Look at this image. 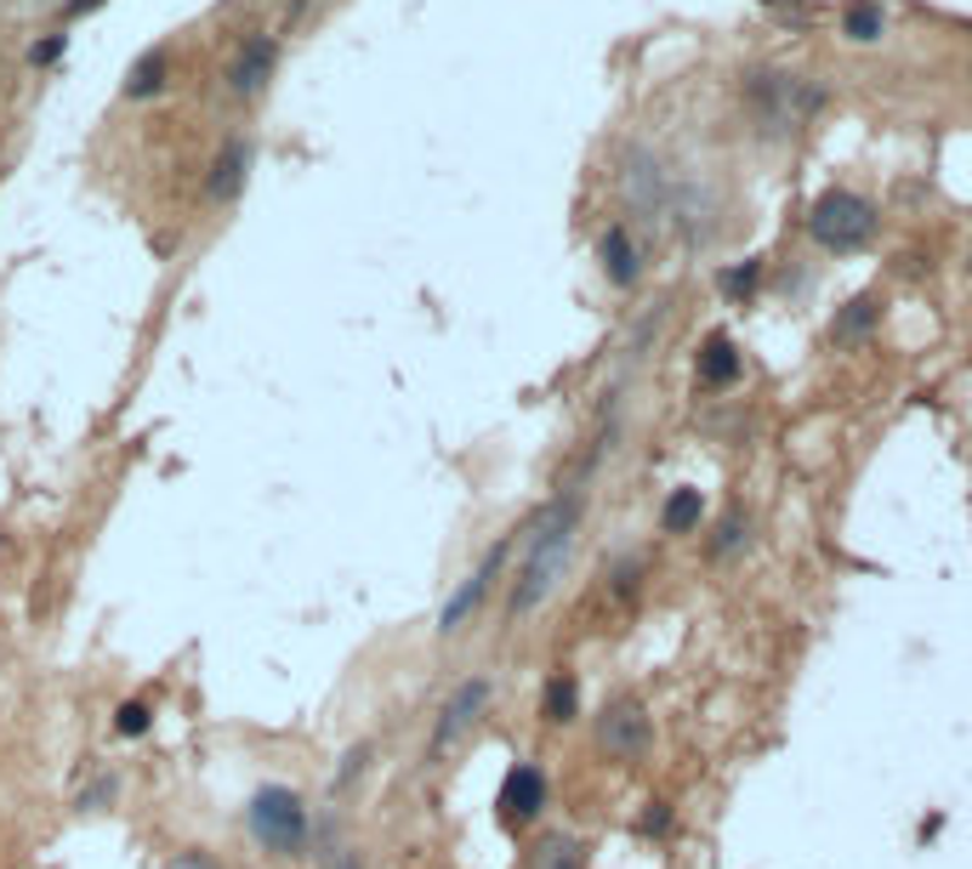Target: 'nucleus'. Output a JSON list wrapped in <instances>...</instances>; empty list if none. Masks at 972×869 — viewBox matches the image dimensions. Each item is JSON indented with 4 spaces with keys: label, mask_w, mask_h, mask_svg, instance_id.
<instances>
[{
    "label": "nucleus",
    "mask_w": 972,
    "mask_h": 869,
    "mask_svg": "<svg viewBox=\"0 0 972 869\" xmlns=\"http://www.w3.org/2000/svg\"><path fill=\"white\" fill-rule=\"evenodd\" d=\"M575 529H581V494L552 501L529 524V534H523V557H518V580H512V597H507L512 619L535 614L558 591L563 568H569V552H575Z\"/></svg>",
    "instance_id": "1"
},
{
    "label": "nucleus",
    "mask_w": 972,
    "mask_h": 869,
    "mask_svg": "<svg viewBox=\"0 0 972 869\" xmlns=\"http://www.w3.org/2000/svg\"><path fill=\"white\" fill-rule=\"evenodd\" d=\"M245 830L273 858H308V847H313V813L302 802V790H290V784H262L251 807H245Z\"/></svg>",
    "instance_id": "2"
},
{
    "label": "nucleus",
    "mask_w": 972,
    "mask_h": 869,
    "mask_svg": "<svg viewBox=\"0 0 972 869\" xmlns=\"http://www.w3.org/2000/svg\"><path fill=\"white\" fill-rule=\"evenodd\" d=\"M808 234H813L819 251L847 256V251H859V244L876 234V211H870V200H859V193L831 188V193H819V205L808 216Z\"/></svg>",
    "instance_id": "3"
},
{
    "label": "nucleus",
    "mask_w": 972,
    "mask_h": 869,
    "mask_svg": "<svg viewBox=\"0 0 972 869\" xmlns=\"http://www.w3.org/2000/svg\"><path fill=\"white\" fill-rule=\"evenodd\" d=\"M819 103H825V91L796 80V74H757L751 80V109L762 119V131H785L796 119H808Z\"/></svg>",
    "instance_id": "4"
},
{
    "label": "nucleus",
    "mask_w": 972,
    "mask_h": 869,
    "mask_svg": "<svg viewBox=\"0 0 972 869\" xmlns=\"http://www.w3.org/2000/svg\"><path fill=\"white\" fill-rule=\"evenodd\" d=\"M597 751L614 761H643L655 751V716H648L632 693L626 700H609L603 716H597Z\"/></svg>",
    "instance_id": "5"
},
{
    "label": "nucleus",
    "mask_w": 972,
    "mask_h": 869,
    "mask_svg": "<svg viewBox=\"0 0 972 869\" xmlns=\"http://www.w3.org/2000/svg\"><path fill=\"white\" fill-rule=\"evenodd\" d=\"M507 563H512V540H495L489 552H484V563L472 568V575L450 591V603L438 608V637H456V631H466V619L484 608V597L495 585H501V575H507Z\"/></svg>",
    "instance_id": "6"
},
{
    "label": "nucleus",
    "mask_w": 972,
    "mask_h": 869,
    "mask_svg": "<svg viewBox=\"0 0 972 869\" xmlns=\"http://www.w3.org/2000/svg\"><path fill=\"white\" fill-rule=\"evenodd\" d=\"M489 700H495V682L489 677H466L450 700H444V710H438V722H433V739H427V761H444L456 751V744L478 728V716L489 710Z\"/></svg>",
    "instance_id": "7"
},
{
    "label": "nucleus",
    "mask_w": 972,
    "mask_h": 869,
    "mask_svg": "<svg viewBox=\"0 0 972 869\" xmlns=\"http://www.w3.org/2000/svg\"><path fill=\"white\" fill-rule=\"evenodd\" d=\"M273 68H279V40L273 35H245L239 40V52L228 58V97L234 103H251V97H262L267 91V80H273Z\"/></svg>",
    "instance_id": "8"
},
{
    "label": "nucleus",
    "mask_w": 972,
    "mask_h": 869,
    "mask_svg": "<svg viewBox=\"0 0 972 869\" xmlns=\"http://www.w3.org/2000/svg\"><path fill=\"white\" fill-rule=\"evenodd\" d=\"M546 813V773L535 761H518L512 773L501 779V796H495V818H501L507 830L518 824H535V818Z\"/></svg>",
    "instance_id": "9"
},
{
    "label": "nucleus",
    "mask_w": 972,
    "mask_h": 869,
    "mask_svg": "<svg viewBox=\"0 0 972 869\" xmlns=\"http://www.w3.org/2000/svg\"><path fill=\"white\" fill-rule=\"evenodd\" d=\"M245 182H251V142L245 137H228L216 148V160H211V177H205V200L216 205H234Z\"/></svg>",
    "instance_id": "10"
},
{
    "label": "nucleus",
    "mask_w": 972,
    "mask_h": 869,
    "mask_svg": "<svg viewBox=\"0 0 972 869\" xmlns=\"http://www.w3.org/2000/svg\"><path fill=\"white\" fill-rule=\"evenodd\" d=\"M597 262H603L609 285H620V290H632L643 279V251H637V239H632L626 222H614V228L597 239Z\"/></svg>",
    "instance_id": "11"
},
{
    "label": "nucleus",
    "mask_w": 972,
    "mask_h": 869,
    "mask_svg": "<svg viewBox=\"0 0 972 869\" xmlns=\"http://www.w3.org/2000/svg\"><path fill=\"white\" fill-rule=\"evenodd\" d=\"M694 376H700V387H711V392H722V387H734L739 376H745V358H739V347H734V336H706L700 341V358H694Z\"/></svg>",
    "instance_id": "12"
},
{
    "label": "nucleus",
    "mask_w": 972,
    "mask_h": 869,
    "mask_svg": "<svg viewBox=\"0 0 972 869\" xmlns=\"http://www.w3.org/2000/svg\"><path fill=\"white\" fill-rule=\"evenodd\" d=\"M171 86V46H148V52L126 68V103H154V97Z\"/></svg>",
    "instance_id": "13"
},
{
    "label": "nucleus",
    "mask_w": 972,
    "mask_h": 869,
    "mask_svg": "<svg viewBox=\"0 0 972 869\" xmlns=\"http://www.w3.org/2000/svg\"><path fill=\"white\" fill-rule=\"evenodd\" d=\"M523 869H586V841L581 835H540L529 853H523Z\"/></svg>",
    "instance_id": "14"
},
{
    "label": "nucleus",
    "mask_w": 972,
    "mask_h": 869,
    "mask_svg": "<svg viewBox=\"0 0 972 869\" xmlns=\"http://www.w3.org/2000/svg\"><path fill=\"white\" fill-rule=\"evenodd\" d=\"M540 716L552 728H569L581 716V682H575V670H558L552 682H546V693H540Z\"/></svg>",
    "instance_id": "15"
},
{
    "label": "nucleus",
    "mask_w": 972,
    "mask_h": 869,
    "mask_svg": "<svg viewBox=\"0 0 972 869\" xmlns=\"http://www.w3.org/2000/svg\"><path fill=\"white\" fill-rule=\"evenodd\" d=\"M700 517H706V501H700V489H671L665 494V506H660V529L665 534H694L700 529Z\"/></svg>",
    "instance_id": "16"
},
{
    "label": "nucleus",
    "mask_w": 972,
    "mask_h": 869,
    "mask_svg": "<svg viewBox=\"0 0 972 869\" xmlns=\"http://www.w3.org/2000/svg\"><path fill=\"white\" fill-rule=\"evenodd\" d=\"M882 29H887V12L876 7V0H853V7L842 12V35L853 46H876Z\"/></svg>",
    "instance_id": "17"
},
{
    "label": "nucleus",
    "mask_w": 972,
    "mask_h": 869,
    "mask_svg": "<svg viewBox=\"0 0 972 869\" xmlns=\"http://www.w3.org/2000/svg\"><path fill=\"white\" fill-rule=\"evenodd\" d=\"M876 295H853L842 313H836V325H831V341H859V336H870V325H876Z\"/></svg>",
    "instance_id": "18"
},
{
    "label": "nucleus",
    "mask_w": 972,
    "mask_h": 869,
    "mask_svg": "<svg viewBox=\"0 0 972 869\" xmlns=\"http://www.w3.org/2000/svg\"><path fill=\"white\" fill-rule=\"evenodd\" d=\"M722 295L728 302H751L757 295V285H762V262H734V267H722Z\"/></svg>",
    "instance_id": "19"
},
{
    "label": "nucleus",
    "mask_w": 972,
    "mask_h": 869,
    "mask_svg": "<svg viewBox=\"0 0 972 869\" xmlns=\"http://www.w3.org/2000/svg\"><path fill=\"white\" fill-rule=\"evenodd\" d=\"M148 728H154V705L148 700H120L114 705V733L120 739H142Z\"/></svg>",
    "instance_id": "20"
},
{
    "label": "nucleus",
    "mask_w": 972,
    "mask_h": 869,
    "mask_svg": "<svg viewBox=\"0 0 972 869\" xmlns=\"http://www.w3.org/2000/svg\"><path fill=\"white\" fill-rule=\"evenodd\" d=\"M745 534H751V517H745V506H734V512L716 524V534H711V557H728V552H739V545H745Z\"/></svg>",
    "instance_id": "21"
},
{
    "label": "nucleus",
    "mask_w": 972,
    "mask_h": 869,
    "mask_svg": "<svg viewBox=\"0 0 972 869\" xmlns=\"http://www.w3.org/2000/svg\"><path fill=\"white\" fill-rule=\"evenodd\" d=\"M114 790H120V779H114V773H97V779L80 790V796H74V807H80V813H103V807L114 802Z\"/></svg>",
    "instance_id": "22"
},
{
    "label": "nucleus",
    "mask_w": 972,
    "mask_h": 869,
    "mask_svg": "<svg viewBox=\"0 0 972 869\" xmlns=\"http://www.w3.org/2000/svg\"><path fill=\"white\" fill-rule=\"evenodd\" d=\"M63 52H68V35H63V29L40 35V40L29 46V68H58V63H63Z\"/></svg>",
    "instance_id": "23"
},
{
    "label": "nucleus",
    "mask_w": 972,
    "mask_h": 869,
    "mask_svg": "<svg viewBox=\"0 0 972 869\" xmlns=\"http://www.w3.org/2000/svg\"><path fill=\"white\" fill-rule=\"evenodd\" d=\"M364 767H370V744H353V751H347V756H341V773H336V790H347V784H353V779L364 773Z\"/></svg>",
    "instance_id": "24"
},
{
    "label": "nucleus",
    "mask_w": 972,
    "mask_h": 869,
    "mask_svg": "<svg viewBox=\"0 0 972 869\" xmlns=\"http://www.w3.org/2000/svg\"><path fill=\"white\" fill-rule=\"evenodd\" d=\"M637 830H643V835H665V830H671V807H665V802H648V813H643Z\"/></svg>",
    "instance_id": "25"
},
{
    "label": "nucleus",
    "mask_w": 972,
    "mask_h": 869,
    "mask_svg": "<svg viewBox=\"0 0 972 869\" xmlns=\"http://www.w3.org/2000/svg\"><path fill=\"white\" fill-rule=\"evenodd\" d=\"M165 869H222V864H216V858H211L205 847H183V853H177V858H171Z\"/></svg>",
    "instance_id": "26"
},
{
    "label": "nucleus",
    "mask_w": 972,
    "mask_h": 869,
    "mask_svg": "<svg viewBox=\"0 0 972 869\" xmlns=\"http://www.w3.org/2000/svg\"><path fill=\"white\" fill-rule=\"evenodd\" d=\"M97 7H109V0H68L63 17H86V12H97Z\"/></svg>",
    "instance_id": "27"
},
{
    "label": "nucleus",
    "mask_w": 972,
    "mask_h": 869,
    "mask_svg": "<svg viewBox=\"0 0 972 869\" xmlns=\"http://www.w3.org/2000/svg\"><path fill=\"white\" fill-rule=\"evenodd\" d=\"M331 869H370V864H364V853H353V847H347V853H341Z\"/></svg>",
    "instance_id": "28"
},
{
    "label": "nucleus",
    "mask_w": 972,
    "mask_h": 869,
    "mask_svg": "<svg viewBox=\"0 0 972 869\" xmlns=\"http://www.w3.org/2000/svg\"><path fill=\"white\" fill-rule=\"evenodd\" d=\"M967 267H972V262H967Z\"/></svg>",
    "instance_id": "29"
}]
</instances>
